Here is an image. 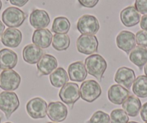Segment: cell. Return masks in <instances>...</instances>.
Listing matches in <instances>:
<instances>
[{
	"mask_svg": "<svg viewBox=\"0 0 147 123\" xmlns=\"http://www.w3.org/2000/svg\"><path fill=\"white\" fill-rule=\"evenodd\" d=\"M84 66L87 73L99 81L102 80L107 67L106 60L99 54H92L86 58Z\"/></svg>",
	"mask_w": 147,
	"mask_h": 123,
	"instance_id": "1",
	"label": "cell"
},
{
	"mask_svg": "<svg viewBox=\"0 0 147 123\" xmlns=\"http://www.w3.org/2000/svg\"><path fill=\"white\" fill-rule=\"evenodd\" d=\"M27 15L19 8L9 7L2 15V19L5 25L11 28H19L23 24Z\"/></svg>",
	"mask_w": 147,
	"mask_h": 123,
	"instance_id": "2",
	"label": "cell"
},
{
	"mask_svg": "<svg viewBox=\"0 0 147 123\" xmlns=\"http://www.w3.org/2000/svg\"><path fill=\"white\" fill-rule=\"evenodd\" d=\"M19 106V99L15 92L5 91L0 93V110L5 113L7 119L10 118Z\"/></svg>",
	"mask_w": 147,
	"mask_h": 123,
	"instance_id": "3",
	"label": "cell"
},
{
	"mask_svg": "<svg viewBox=\"0 0 147 123\" xmlns=\"http://www.w3.org/2000/svg\"><path fill=\"white\" fill-rule=\"evenodd\" d=\"M80 97L89 103L95 101L100 97L102 89L100 84L94 80L84 81L80 87Z\"/></svg>",
	"mask_w": 147,
	"mask_h": 123,
	"instance_id": "4",
	"label": "cell"
},
{
	"mask_svg": "<svg viewBox=\"0 0 147 123\" xmlns=\"http://www.w3.org/2000/svg\"><path fill=\"white\" fill-rule=\"evenodd\" d=\"M21 82L19 73L12 69L5 70L0 74V88L7 91L18 89Z\"/></svg>",
	"mask_w": 147,
	"mask_h": 123,
	"instance_id": "5",
	"label": "cell"
},
{
	"mask_svg": "<svg viewBox=\"0 0 147 123\" xmlns=\"http://www.w3.org/2000/svg\"><path fill=\"white\" fill-rule=\"evenodd\" d=\"M59 96L63 103L72 108L74 104L80 98L78 84L74 82H68L61 89Z\"/></svg>",
	"mask_w": 147,
	"mask_h": 123,
	"instance_id": "6",
	"label": "cell"
},
{
	"mask_svg": "<svg viewBox=\"0 0 147 123\" xmlns=\"http://www.w3.org/2000/svg\"><path fill=\"white\" fill-rule=\"evenodd\" d=\"M98 40L95 35H81L77 40V48L80 53L92 55L98 50Z\"/></svg>",
	"mask_w": 147,
	"mask_h": 123,
	"instance_id": "7",
	"label": "cell"
},
{
	"mask_svg": "<svg viewBox=\"0 0 147 123\" xmlns=\"http://www.w3.org/2000/svg\"><path fill=\"white\" fill-rule=\"evenodd\" d=\"M77 30L82 35L97 34L100 30L98 19L93 15H84L79 19L77 22Z\"/></svg>",
	"mask_w": 147,
	"mask_h": 123,
	"instance_id": "8",
	"label": "cell"
},
{
	"mask_svg": "<svg viewBox=\"0 0 147 123\" xmlns=\"http://www.w3.org/2000/svg\"><path fill=\"white\" fill-rule=\"evenodd\" d=\"M46 101L40 97H35L30 100L26 104V111L32 119L44 118L47 114Z\"/></svg>",
	"mask_w": 147,
	"mask_h": 123,
	"instance_id": "9",
	"label": "cell"
},
{
	"mask_svg": "<svg viewBox=\"0 0 147 123\" xmlns=\"http://www.w3.org/2000/svg\"><path fill=\"white\" fill-rule=\"evenodd\" d=\"M48 117L51 120L56 122L64 121L68 115V109L61 101H51L47 109Z\"/></svg>",
	"mask_w": 147,
	"mask_h": 123,
	"instance_id": "10",
	"label": "cell"
},
{
	"mask_svg": "<svg viewBox=\"0 0 147 123\" xmlns=\"http://www.w3.org/2000/svg\"><path fill=\"white\" fill-rule=\"evenodd\" d=\"M116 44L118 48L129 54L136 47V35L130 31H121L116 37Z\"/></svg>",
	"mask_w": 147,
	"mask_h": 123,
	"instance_id": "11",
	"label": "cell"
},
{
	"mask_svg": "<svg viewBox=\"0 0 147 123\" xmlns=\"http://www.w3.org/2000/svg\"><path fill=\"white\" fill-rule=\"evenodd\" d=\"M136 79L134 70L127 67H121L117 70L114 80L117 84L129 89Z\"/></svg>",
	"mask_w": 147,
	"mask_h": 123,
	"instance_id": "12",
	"label": "cell"
},
{
	"mask_svg": "<svg viewBox=\"0 0 147 123\" xmlns=\"http://www.w3.org/2000/svg\"><path fill=\"white\" fill-rule=\"evenodd\" d=\"M129 96V90L119 84L112 85L107 91L108 99L110 100V102L117 104V105L122 104L128 98Z\"/></svg>",
	"mask_w": 147,
	"mask_h": 123,
	"instance_id": "13",
	"label": "cell"
},
{
	"mask_svg": "<svg viewBox=\"0 0 147 123\" xmlns=\"http://www.w3.org/2000/svg\"><path fill=\"white\" fill-rule=\"evenodd\" d=\"M22 40L20 30L16 28H9L2 34L1 41L5 46L9 48H17L20 46Z\"/></svg>",
	"mask_w": 147,
	"mask_h": 123,
	"instance_id": "14",
	"label": "cell"
},
{
	"mask_svg": "<svg viewBox=\"0 0 147 123\" xmlns=\"http://www.w3.org/2000/svg\"><path fill=\"white\" fill-rule=\"evenodd\" d=\"M58 61L54 56L49 54H44L37 63V69L40 76H46L52 73L57 69Z\"/></svg>",
	"mask_w": 147,
	"mask_h": 123,
	"instance_id": "15",
	"label": "cell"
},
{
	"mask_svg": "<svg viewBox=\"0 0 147 123\" xmlns=\"http://www.w3.org/2000/svg\"><path fill=\"white\" fill-rule=\"evenodd\" d=\"M53 40V35L48 29L35 30L32 37L33 44L40 48H48Z\"/></svg>",
	"mask_w": 147,
	"mask_h": 123,
	"instance_id": "16",
	"label": "cell"
},
{
	"mask_svg": "<svg viewBox=\"0 0 147 123\" xmlns=\"http://www.w3.org/2000/svg\"><path fill=\"white\" fill-rule=\"evenodd\" d=\"M50 17L46 11L34 9L30 15V23L35 29H44L50 23Z\"/></svg>",
	"mask_w": 147,
	"mask_h": 123,
	"instance_id": "17",
	"label": "cell"
},
{
	"mask_svg": "<svg viewBox=\"0 0 147 123\" xmlns=\"http://www.w3.org/2000/svg\"><path fill=\"white\" fill-rule=\"evenodd\" d=\"M120 17L123 25L128 28H131L138 25L141 19V15L135 7L129 6L121 11Z\"/></svg>",
	"mask_w": 147,
	"mask_h": 123,
	"instance_id": "18",
	"label": "cell"
},
{
	"mask_svg": "<svg viewBox=\"0 0 147 123\" xmlns=\"http://www.w3.org/2000/svg\"><path fill=\"white\" fill-rule=\"evenodd\" d=\"M68 75L72 81L82 82L87 76V71L82 61L71 63L68 68Z\"/></svg>",
	"mask_w": 147,
	"mask_h": 123,
	"instance_id": "19",
	"label": "cell"
},
{
	"mask_svg": "<svg viewBox=\"0 0 147 123\" xmlns=\"http://www.w3.org/2000/svg\"><path fill=\"white\" fill-rule=\"evenodd\" d=\"M18 55L13 50L4 48L0 50V69L9 70L16 66L18 63Z\"/></svg>",
	"mask_w": 147,
	"mask_h": 123,
	"instance_id": "20",
	"label": "cell"
},
{
	"mask_svg": "<svg viewBox=\"0 0 147 123\" xmlns=\"http://www.w3.org/2000/svg\"><path fill=\"white\" fill-rule=\"evenodd\" d=\"M43 55V50L35 44L28 45L22 50V57L24 60L29 64L37 63Z\"/></svg>",
	"mask_w": 147,
	"mask_h": 123,
	"instance_id": "21",
	"label": "cell"
},
{
	"mask_svg": "<svg viewBox=\"0 0 147 123\" xmlns=\"http://www.w3.org/2000/svg\"><path fill=\"white\" fill-rule=\"evenodd\" d=\"M129 60L138 66L140 70L147 63V48L142 46H136L129 53Z\"/></svg>",
	"mask_w": 147,
	"mask_h": 123,
	"instance_id": "22",
	"label": "cell"
},
{
	"mask_svg": "<svg viewBox=\"0 0 147 123\" xmlns=\"http://www.w3.org/2000/svg\"><path fill=\"white\" fill-rule=\"evenodd\" d=\"M123 109L130 117H136L141 109V102L137 97L131 95L122 104Z\"/></svg>",
	"mask_w": 147,
	"mask_h": 123,
	"instance_id": "23",
	"label": "cell"
},
{
	"mask_svg": "<svg viewBox=\"0 0 147 123\" xmlns=\"http://www.w3.org/2000/svg\"><path fill=\"white\" fill-rule=\"evenodd\" d=\"M51 84L56 88H61L68 83L69 76L67 72L63 68H57L49 76Z\"/></svg>",
	"mask_w": 147,
	"mask_h": 123,
	"instance_id": "24",
	"label": "cell"
},
{
	"mask_svg": "<svg viewBox=\"0 0 147 123\" xmlns=\"http://www.w3.org/2000/svg\"><path fill=\"white\" fill-rule=\"evenodd\" d=\"M132 90L137 97H147V76L144 75L138 76L134 81Z\"/></svg>",
	"mask_w": 147,
	"mask_h": 123,
	"instance_id": "25",
	"label": "cell"
},
{
	"mask_svg": "<svg viewBox=\"0 0 147 123\" xmlns=\"http://www.w3.org/2000/svg\"><path fill=\"white\" fill-rule=\"evenodd\" d=\"M70 38L66 34H55L53 36L52 46L58 51L67 50L70 46Z\"/></svg>",
	"mask_w": 147,
	"mask_h": 123,
	"instance_id": "26",
	"label": "cell"
},
{
	"mask_svg": "<svg viewBox=\"0 0 147 123\" xmlns=\"http://www.w3.org/2000/svg\"><path fill=\"white\" fill-rule=\"evenodd\" d=\"M70 22L67 18L58 17L53 20L51 30L56 34H66L70 30Z\"/></svg>",
	"mask_w": 147,
	"mask_h": 123,
	"instance_id": "27",
	"label": "cell"
},
{
	"mask_svg": "<svg viewBox=\"0 0 147 123\" xmlns=\"http://www.w3.org/2000/svg\"><path fill=\"white\" fill-rule=\"evenodd\" d=\"M110 123H128V115L123 110L116 109L110 113Z\"/></svg>",
	"mask_w": 147,
	"mask_h": 123,
	"instance_id": "28",
	"label": "cell"
},
{
	"mask_svg": "<svg viewBox=\"0 0 147 123\" xmlns=\"http://www.w3.org/2000/svg\"><path fill=\"white\" fill-rule=\"evenodd\" d=\"M88 123H110V116L102 111H97L93 114Z\"/></svg>",
	"mask_w": 147,
	"mask_h": 123,
	"instance_id": "29",
	"label": "cell"
},
{
	"mask_svg": "<svg viewBox=\"0 0 147 123\" xmlns=\"http://www.w3.org/2000/svg\"><path fill=\"white\" fill-rule=\"evenodd\" d=\"M136 42L139 46L147 48V31L140 30L136 34Z\"/></svg>",
	"mask_w": 147,
	"mask_h": 123,
	"instance_id": "30",
	"label": "cell"
},
{
	"mask_svg": "<svg viewBox=\"0 0 147 123\" xmlns=\"http://www.w3.org/2000/svg\"><path fill=\"white\" fill-rule=\"evenodd\" d=\"M135 8L142 15H147V0H136Z\"/></svg>",
	"mask_w": 147,
	"mask_h": 123,
	"instance_id": "31",
	"label": "cell"
},
{
	"mask_svg": "<svg viewBox=\"0 0 147 123\" xmlns=\"http://www.w3.org/2000/svg\"><path fill=\"white\" fill-rule=\"evenodd\" d=\"M78 2L84 7L93 8L97 5L99 0H78Z\"/></svg>",
	"mask_w": 147,
	"mask_h": 123,
	"instance_id": "32",
	"label": "cell"
},
{
	"mask_svg": "<svg viewBox=\"0 0 147 123\" xmlns=\"http://www.w3.org/2000/svg\"><path fill=\"white\" fill-rule=\"evenodd\" d=\"M9 1L12 5L22 7L28 3L29 0H9Z\"/></svg>",
	"mask_w": 147,
	"mask_h": 123,
	"instance_id": "33",
	"label": "cell"
},
{
	"mask_svg": "<svg viewBox=\"0 0 147 123\" xmlns=\"http://www.w3.org/2000/svg\"><path fill=\"white\" fill-rule=\"evenodd\" d=\"M141 117L143 121L147 122V102H146L141 107Z\"/></svg>",
	"mask_w": 147,
	"mask_h": 123,
	"instance_id": "34",
	"label": "cell"
},
{
	"mask_svg": "<svg viewBox=\"0 0 147 123\" xmlns=\"http://www.w3.org/2000/svg\"><path fill=\"white\" fill-rule=\"evenodd\" d=\"M140 26L143 30L147 31V15H144L141 19V22H140Z\"/></svg>",
	"mask_w": 147,
	"mask_h": 123,
	"instance_id": "35",
	"label": "cell"
},
{
	"mask_svg": "<svg viewBox=\"0 0 147 123\" xmlns=\"http://www.w3.org/2000/svg\"><path fill=\"white\" fill-rule=\"evenodd\" d=\"M5 25L2 23V21L0 20V38L2 37V34H3L4 32H5Z\"/></svg>",
	"mask_w": 147,
	"mask_h": 123,
	"instance_id": "36",
	"label": "cell"
},
{
	"mask_svg": "<svg viewBox=\"0 0 147 123\" xmlns=\"http://www.w3.org/2000/svg\"><path fill=\"white\" fill-rule=\"evenodd\" d=\"M144 73H145L146 76H147V63L145 65V66H144Z\"/></svg>",
	"mask_w": 147,
	"mask_h": 123,
	"instance_id": "37",
	"label": "cell"
},
{
	"mask_svg": "<svg viewBox=\"0 0 147 123\" xmlns=\"http://www.w3.org/2000/svg\"><path fill=\"white\" fill-rule=\"evenodd\" d=\"M2 1L0 0V10L2 9Z\"/></svg>",
	"mask_w": 147,
	"mask_h": 123,
	"instance_id": "38",
	"label": "cell"
},
{
	"mask_svg": "<svg viewBox=\"0 0 147 123\" xmlns=\"http://www.w3.org/2000/svg\"><path fill=\"white\" fill-rule=\"evenodd\" d=\"M128 123H138V122H136L132 121V122H128Z\"/></svg>",
	"mask_w": 147,
	"mask_h": 123,
	"instance_id": "39",
	"label": "cell"
},
{
	"mask_svg": "<svg viewBox=\"0 0 147 123\" xmlns=\"http://www.w3.org/2000/svg\"><path fill=\"white\" fill-rule=\"evenodd\" d=\"M48 123H57V122H48Z\"/></svg>",
	"mask_w": 147,
	"mask_h": 123,
	"instance_id": "40",
	"label": "cell"
},
{
	"mask_svg": "<svg viewBox=\"0 0 147 123\" xmlns=\"http://www.w3.org/2000/svg\"><path fill=\"white\" fill-rule=\"evenodd\" d=\"M5 123H12V122H5Z\"/></svg>",
	"mask_w": 147,
	"mask_h": 123,
	"instance_id": "41",
	"label": "cell"
},
{
	"mask_svg": "<svg viewBox=\"0 0 147 123\" xmlns=\"http://www.w3.org/2000/svg\"><path fill=\"white\" fill-rule=\"evenodd\" d=\"M0 123H1V117H0Z\"/></svg>",
	"mask_w": 147,
	"mask_h": 123,
	"instance_id": "42",
	"label": "cell"
},
{
	"mask_svg": "<svg viewBox=\"0 0 147 123\" xmlns=\"http://www.w3.org/2000/svg\"><path fill=\"white\" fill-rule=\"evenodd\" d=\"M146 123H147V122H146Z\"/></svg>",
	"mask_w": 147,
	"mask_h": 123,
	"instance_id": "43",
	"label": "cell"
}]
</instances>
